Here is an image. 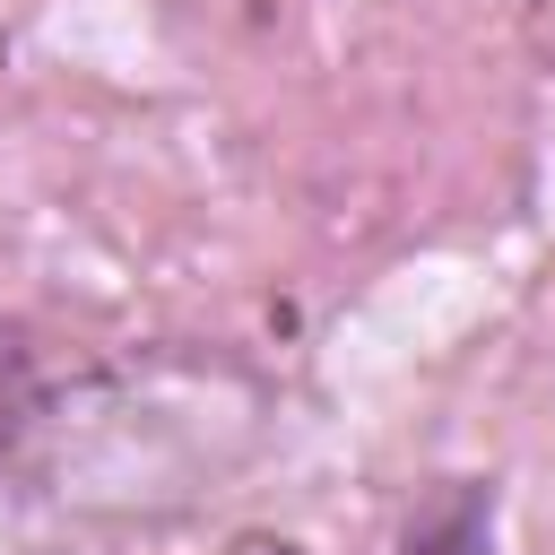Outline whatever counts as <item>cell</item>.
Listing matches in <instances>:
<instances>
[{
	"label": "cell",
	"mask_w": 555,
	"mask_h": 555,
	"mask_svg": "<svg viewBox=\"0 0 555 555\" xmlns=\"http://www.w3.org/2000/svg\"><path fill=\"white\" fill-rule=\"evenodd\" d=\"M399 555H494V477H451L416 512Z\"/></svg>",
	"instance_id": "1"
},
{
	"label": "cell",
	"mask_w": 555,
	"mask_h": 555,
	"mask_svg": "<svg viewBox=\"0 0 555 555\" xmlns=\"http://www.w3.org/2000/svg\"><path fill=\"white\" fill-rule=\"evenodd\" d=\"M35 416H43V373H35V347L0 321V468L26 451Z\"/></svg>",
	"instance_id": "2"
}]
</instances>
